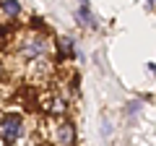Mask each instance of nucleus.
Masks as SVG:
<instances>
[{
  "instance_id": "obj_5",
  "label": "nucleus",
  "mask_w": 156,
  "mask_h": 146,
  "mask_svg": "<svg viewBox=\"0 0 156 146\" xmlns=\"http://www.w3.org/2000/svg\"><path fill=\"white\" fill-rule=\"evenodd\" d=\"M60 52L70 55V52H73V42H70V39H62V42H60Z\"/></svg>"
},
{
  "instance_id": "obj_1",
  "label": "nucleus",
  "mask_w": 156,
  "mask_h": 146,
  "mask_svg": "<svg viewBox=\"0 0 156 146\" xmlns=\"http://www.w3.org/2000/svg\"><path fill=\"white\" fill-rule=\"evenodd\" d=\"M47 52H50V42H47L39 31L26 34V37L18 42V55L26 57L29 63H34V60H44Z\"/></svg>"
},
{
  "instance_id": "obj_4",
  "label": "nucleus",
  "mask_w": 156,
  "mask_h": 146,
  "mask_svg": "<svg viewBox=\"0 0 156 146\" xmlns=\"http://www.w3.org/2000/svg\"><path fill=\"white\" fill-rule=\"evenodd\" d=\"M0 8H3V13H8V16H18V13H21V3H18V0H0Z\"/></svg>"
},
{
  "instance_id": "obj_2",
  "label": "nucleus",
  "mask_w": 156,
  "mask_h": 146,
  "mask_svg": "<svg viewBox=\"0 0 156 146\" xmlns=\"http://www.w3.org/2000/svg\"><path fill=\"white\" fill-rule=\"evenodd\" d=\"M23 136V115L21 112H3L0 115V138L5 146H13Z\"/></svg>"
},
{
  "instance_id": "obj_3",
  "label": "nucleus",
  "mask_w": 156,
  "mask_h": 146,
  "mask_svg": "<svg viewBox=\"0 0 156 146\" xmlns=\"http://www.w3.org/2000/svg\"><path fill=\"white\" fill-rule=\"evenodd\" d=\"M52 133H55V146H73L76 144V128L65 118H60L52 125Z\"/></svg>"
}]
</instances>
